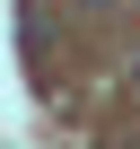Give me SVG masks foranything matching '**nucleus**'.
Returning <instances> with one entry per match:
<instances>
[{"instance_id":"nucleus-1","label":"nucleus","mask_w":140,"mask_h":149,"mask_svg":"<svg viewBox=\"0 0 140 149\" xmlns=\"http://www.w3.org/2000/svg\"><path fill=\"white\" fill-rule=\"evenodd\" d=\"M79 9H114V0H79Z\"/></svg>"}]
</instances>
